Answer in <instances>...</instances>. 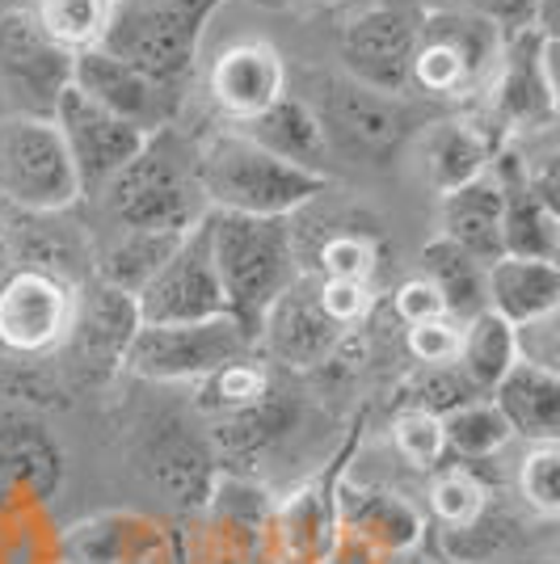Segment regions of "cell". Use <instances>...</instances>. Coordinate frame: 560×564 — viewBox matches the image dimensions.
<instances>
[{
    "label": "cell",
    "instance_id": "1",
    "mask_svg": "<svg viewBox=\"0 0 560 564\" xmlns=\"http://www.w3.org/2000/svg\"><path fill=\"white\" fill-rule=\"evenodd\" d=\"M207 240L211 261L224 286V304L240 329L257 341L261 316L274 307L279 295H287L300 274L295 261V236L291 219H254V215L207 212Z\"/></svg>",
    "mask_w": 560,
    "mask_h": 564
},
{
    "label": "cell",
    "instance_id": "2",
    "mask_svg": "<svg viewBox=\"0 0 560 564\" xmlns=\"http://www.w3.org/2000/svg\"><path fill=\"white\" fill-rule=\"evenodd\" d=\"M329 189V173L287 165L274 152L257 148L236 127L211 135L198 148V194L207 212L291 219Z\"/></svg>",
    "mask_w": 560,
    "mask_h": 564
},
{
    "label": "cell",
    "instance_id": "3",
    "mask_svg": "<svg viewBox=\"0 0 560 564\" xmlns=\"http://www.w3.org/2000/svg\"><path fill=\"white\" fill-rule=\"evenodd\" d=\"M97 203L106 219L127 232H186L207 215L198 194V148L173 127L148 135L131 165L97 194Z\"/></svg>",
    "mask_w": 560,
    "mask_h": 564
},
{
    "label": "cell",
    "instance_id": "4",
    "mask_svg": "<svg viewBox=\"0 0 560 564\" xmlns=\"http://www.w3.org/2000/svg\"><path fill=\"white\" fill-rule=\"evenodd\" d=\"M228 0H118L101 51L186 97L207 22Z\"/></svg>",
    "mask_w": 560,
    "mask_h": 564
},
{
    "label": "cell",
    "instance_id": "5",
    "mask_svg": "<svg viewBox=\"0 0 560 564\" xmlns=\"http://www.w3.org/2000/svg\"><path fill=\"white\" fill-rule=\"evenodd\" d=\"M502 51L506 34L497 25L472 18L464 9L430 4L409 64V89L430 101L464 106L472 97L489 94Z\"/></svg>",
    "mask_w": 560,
    "mask_h": 564
},
{
    "label": "cell",
    "instance_id": "6",
    "mask_svg": "<svg viewBox=\"0 0 560 564\" xmlns=\"http://www.w3.org/2000/svg\"><path fill=\"white\" fill-rule=\"evenodd\" d=\"M80 203V182L60 140V127L43 115L0 118V212L64 215Z\"/></svg>",
    "mask_w": 560,
    "mask_h": 564
},
{
    "label": "cell",
    "instance_id": "7",
    "mask_svg": "<svg viewBox=\"0 0 560 564\" xmlns=\"http://www.w3.org/2000/svg\"><path fill=\"white\" fill-rule=\"evenodd\" d=\"M300 97L312 106V115L321 118L329 148H346L351 156H363L371 165H388L418 131L405 97L367 89L342 72L316 76L312 89Z\"/></svg>",
    "mask_w": 560,
    "mask_h": 564
},
{
    "label": "cell",
    "instance_id": "8",
    "mask_svg": "<svg viewBox=\"0 0 560 564\" xmlns=\"http://www.w3.org/2000/svg\"><path fill=\"white\" fill-rule=\"evenodd\" d=\"M426 9H430L426 0H358L337 30L342 76L379 94H409V64Z\"/></svg>",
    "mask_w": 560,
    "mask_h": 564
},
{
    "label": "cell",
    "instance_id": "9",
    "mask_svg": "<svg viewBox=\"0 0 560 564\" xmlns=\"http://www.w3.org/2000/svg\"><path fill=\"white\" fill-rule=\"evenodd\" d=\"M249 354H257V341L233 316H211L190 325H140L127 346L122 371L148 383H198Z\"/></svg>",
    "mask_w": 560,
    "mask_h": 564
},
{
    "label": "cell",
    "instance_id": "10",
    "mask_svg": "<svg viewBox=\"0 0 560 564\" xmlns=\"http://www.w3.org/2000/svg\"><path fill=\"white\" fill-rule=\"evenodd\" d=\"M557 39L523 30L506 39L489 85V135L497 148L552 131L557 122Z\"/></svg>",
    "mask_w": 560,
    "mask_h": 564
},
{
    "label": "cell",
    "instance_id": "11",
    "mask_svg": "<svg viewBox=\"0 0 560 564\" xmlns=\"http://www.w3.org/2000/svg\"><path fill=\"white\" fill-rule=\"evenodd\" d=\"M80 286L39 265H13L0 279V350L18 358H47L64 350L76 325Z\"/></svg>",
    "mask_w": 560,
    "mask_h": 564
},
{
    "label": "cell",
    "instance_id": "12",
    "mask_svg": "<svg viewBox=\"0 0 560 564\" xmlns=\"http://www.w3.org/2000/svg\"><path fill=\"white\" fill-rule=\"evenodd\" d=\"M72 59L76 55L43 34L30 4L0 9V94L18 115H55L60 97L72 89Z\"/></svg>",
    "mask_w": 560,
    "mask_h": 564
},
{
    "label": "cell",
    "instance_id": "13",
    "mask_svg": "<svg viewBox=\"0 0 560 564\" xmlns=\"http://www.w3.org/2000/svg\"><path fill=\"white\" fill-rule=\"evenodd\" d=\"M136 316H140V325H190V321L228 316L203 219L177 240L169 261L136 295Z\"/></svg>",
    "mask_w": 560,
    "mask_h": 564
},
{
    "label": "cell",
    "instance_id": "14",
    "mask_svg": "<svg viewBox=\"0 0 560 564\" xmlns=\"http://www.w3.org/2000/svg\"><path fill=\"white\" fill-rule=\"evenodd\" d=\"M51 122L60 127V140L68 148V161L76 169V182H80V198H97L148 143L140 127L101 110L80 89H68L60 97Z\"/></svg>",
    "mask_w": 560,
    "mask_h": 564
},
{
    "label": "cell",
    "instance_id": "15",
    "mask_svg": "<svg viewBox=\"0 0 560 564\" xmlns=\"http://www.w3.org/2000/svg\"><path fill=\"white\" fill-rule=\"evenodd\" d=\"M72 89L97 101L101 110H110L115 118L140 127L143 135H157L164 127H173L182 115V94L157 85L152 76H143L140 68L122 64L110 51H80L72 59Z\"/></svg>",
    "mask_w": 560,
    "mask_h": 564
},
{
    "label": "cell",
    "instance_id": "16",
    "mask_svg": "<svg viewBox=\"0 0 560 564\" xmlns=\"http://www.w3.org/2000/svg\"><path fill=\"white\" fill-rule=\"evenodd\" d=\"M68 455L51 425L25 409H0V510L51 501L64 485Z\"/></svg>",
    "mask_w": 560,
    "mask_h": 564
},
{
    "label": "cell",
    "instance_id": "17",
    "mask_svg": "<svg viewBox=\"0 0 560 564\" xmlns=\"http://www.w3.org/2000/svg\"><path fill=\"white\" fill-rule=\"evenodd\" d=\"M207 94L211 106L233 127H240L287 94V59L266 39H236L211 59Z\"/></svg>",
    "mask_w": 560,
    "mask_h": 564
},
{
    "label": "cell",
    "instance_id": "18",
    "mask_svg": "<svg viewBox=\"0 0 560 564\" xmlns=\"http://www.w3.org/2000/svg\"><path fill=\"white\" fill-rule=\"evenodd\" d=\"M337 346H342V329L321 312L316 286L308 279H300L287 295H279L257 325V350L266 354V362H279L291 371L321 367L333 358Z\"/></svg>",
    "mask_w": 560,
    "mask_h": 564
},
{
    "label": "cell",
    "instance_id": "19",
    "mask_svg": "<svg viewBox=\"0 0 560 564\" xmlns=\"http://www.w3.org/2000/svg\"><path fill=\"white\" fill-rule=\"evenodd\" d=\"M136 329H140L136 300L94 282L89 295L76 300V325L64 346L76 350V362L89 379H110L115 371H122V358H127Z\"/></svg>",
    "mask_w": 560,
    "mask_h": 564
},
{
    "label": "cell",
    "instance_id": "20",
    "mask_svg": "<svg viewBox=\"0 0 560 564\" xmlns=\"http://www.w3.org/2000/svg\"><path fill=\"white\" fill-rule=\"evenodd\" d=\"M337 543H358L367 556H405L421 540V514L388 489H346L333 497Z\"/></svg>",
    "mask_w": 560,
    "mask_h": 564
},
{
    "label": "cell",
    "instance_id": "21",
    "mask_svg": "<svg viewBox=\"0 0 560 564\" xmlns=\"http://www.w3.org/2000/svg\"><path fill=\"white\" fill-rule=\"evenodd\" d=\"M493 177L502 189V253L510 258L557 261L560 253V212L548 207L536 189L527 186L514 148H497Z\"/></svg>",
    "mask_w": 560,
    "mask_h": 564
},
{
    "label": "cell",
    "instance_id": "22",
    "mask_svg": "<svg viewBox=\"0 0 560 564\" xmlns=\"http://www.w3.org/2000/svg\"><path fill=\"white\" fill-rule=\"evenodd\" d=\"M148 480L177 510H207L211 494L219 485V459L207 438L186 434V425H161V434L148 438L143 451Z\"/></svg>",
    "mask_w": 560,
    "mask_h": 564
},
{
    "label": "cell",
    "instance_id": "23",
    "mask_svg": "<svg viewBox=\"0 0 560 564\" xmlns=\"http://www.w3.org/2000/svg\"><path fill=\"white\" fill-rule=\"evenodd\" d=\"M493 156H497V140L485 122H472V118H439L418 135L421 177L439 198L485 177Z\"/></svg>",
    "mask_w": 560,
    "mask_h": 564
},
{
    "label": "cell",
    "instance_id": "24",
    "mask_svg": "<svg viewBox=\"0 0 560 564\" xmlns=\"http://www.w3.org/2000/svg\"><path fill=\"white\" fill-rule=\"evenodd\" d=\"M485 304L497 312L502 321L531 325L539 316H552L560 307V270L557 261L536 258H510L502 253L497 261L485 265Z\"/></svg>",
    "mask_w": 560,
    "mask_h": 564
},
{
    "label": "cell",
    "instance_id": "25",
    "mask_svg": "<svg viewBox=\"0 0 560 564\" xmlns=\"http://www.w3.org/2000/svg\"><path fill=\"white\" fill-rule=\"evenodd\" d=\"M493 409L506 417L510 434L527 443H557L560 438V376L548 367L514 362L489 392Z\"/></svg>",
    "mask_w": 560,
    "mask_h": 564
},
{
    "label": "cell",
    "instance_id": "26",
    "mask_svg": "<svg viewBox=\"0 0 560 564\" xmlns=\"http://www.w3.org/2000/svg\"><path fill=\"white\" fill-rule=\"evenodd\" d=\"M236 131L249 135L257 148L274 152L287 165L312 169V173H325V161L329 152H333L325 140L321 118L312 115V106L300 94H282L270 110H261L257 118L240 122Z\"/></svg>",
    "mask_w": 560,
    "mask_h": 564
},
{
    "label": "cell",
    "instance_id": "27",
    "mask_svg": "<svg viewBox=\"0 0 560 564\" xmlns=\"http://www.w3.org/2000/svg\"><path fill=\"white\" fill-rule=\"evenodd\" d=\"M439 236L460 245L481 265L502 258V189H497L493 165L485 177L439 198Z\"/></svg>",
    "mask_w": 560,
    "mask_h": 564
},
{
    "label": "cell",
    "instance_id": "28",
    "mask_svg": "<svg viewBox=\"0 0 560 564\" xmlns=\"http://www.w3.org/2000/svg\"><path fill=\"white\" fill-rule=\"evenodd\" d=\"M186 232H127V228H115V236L94 249V261H89L94 282L136 300Z\"/></svg>",
    "mask_w": 560,
    "mask_h": 564
},
{
    "label": "cell",
    "instance_id": "29",
    "mask_svg": "<svg viewBox=\"0 0 560 564\" xmlns=\"http://www.w3.org/2000/svg\"><path fill=\"white\" fill-rule=\"evenodd\" d=\"M418 274L434 291H439V300H443L446 316L451 321H472V316H481L485 312V265L464 253L460 245H451L443 236H434L426 249H421L418 258Z\"/></svg>",
    "mask_w": 560,
    "mask_h": 564
},
{
    "label": "cell",
    "instance_id": "30",
    "mask_svg": "<svg viewBox=\"0 0 560 564\" xmlns=\"http://www.w3.org/2000/svg\"><path fill=\"white\" fill-rule=\"evenodd\" d=\"M270 527L291 564H329L337 556V514H333V501L316 489L291 497L270 518Z\"/></svg>",
    "mask_w": 560,
    "mask_h": 564
},
{
    "label": "cell",
    "instance_id": "31",
    "mask_svg": "<svg viewBox=\"0 0 560 564\" xmlns=\"http://www.w3.org/2000/svg\"><path fill=\"white\" fill-rule=\"evenodd\" d=\"M514 362H518V337H514L510 321H502L489 307H485L481 316L464 321L455 367H460V376H464L481 397H489L493 388H497V379L506 376Z\"/></svg>",
    "mask_w": 560,
    "mask_h": 564
},
{
    "label": "cell",
    "instance_id": "32",
    "mask_svg": "<svg viewBox=\"0 0 560 564\" xmlns=\"http://www.w3.org/2000/svg\"><path fill=\"white\" fill-rule=\"evenodd\" d=\"M30 13L51 43H60L68 55H80L101 47L106 25L115 18V0H30Z\"/></svg>",
    "mask_w": 560,
    "mask_h": 564
},
{
    "label": "cell",
    "instance_id": "33",
    "mask_svg": "<svg viewBox=\"0 0 560 564\" xmlns=\"http://www.w3.org/2000/svg\"><path fill=\"white\" fill-rule=\"evenodd\" d=\"M443 425V447L446 455H455L460 464H481V459H493L497 451L510 443V425L506 417L493 409L489 397H476L451 409L446 417H439Z\"/></svg>",
    "mask_w": 560,
    "mask_h": 564
},
{
    "label": "cell",
    "instance_id": "34",
    "mask_svg": "<svg viewBox=\"0 0 560 564\" xmlns=\"http://www.w3.org/2000/svg\"><path fill=\"white\" fill-rule=\"evenodd\" d=\"M274 392L266 362L249 354V358H236L228 367H219L215 376L198 379V409L215 413V417H236L245 409H257L261 400Z\"/></svg>",
    "mask_w": 560,
    "mask_h": 564
},
{
    "label": "cell",
    "instance_id": "35",
    "mask_svg": "<svg viewBox=\"0 0 560 564\" xmlns=\"http://www.w3.org/2000/svg\"><path fill=\"white\" fill-rule=\"evenodd\" d=\"M489 510V489L476 480V471L460 464V468L434 471L430 480V514L443 531H455V527H467Z\"/></svg>",
    "mask_w": 560,
    "mask_h": 564
},
{
    "label": "cell",
    "instance_id": "36",
    "mask_svg": "<svg viewBox=\"0 0 560 564\" xmlns=\"http://www.w3.org/2000/svg\"><path fill=\"white\" fill-rule=\"evenodd\" d=\"M518 494L531 514H560V443H527L518 459Z\"/></svg>",
    "mask_w": 560,
    "mask_h": 564
},
{
    "label": "cell",
    "instance_id": "37",
    "mask_svg": "<svg viewBox=\"0 0 560 564\" xmlns=\"http://www.w3.org/2000/svg\"><path fill=\"white\" fill-rule=\"evenodd\" d=\"M481 392L460 376V367H421V376L405 388V409L426 413V417H446L451 409H460L467 400H476Z\"/></svg>",
    "mask_w": 560,
    "mask_h": 564
},
{
    "label": "cell",
    "instance_id": "38",
    "mask_svg": "<svg viewBox=\"0 0 560 564\" xmlns=\"http://www.w3.org/2000/svg\"><path fill=\"white\" fill-rule=\"evenodd\" d=\"M379 265V249L367 232H337L316 249V270L321 279L371 282Z\"/></svg>",
    "mask_w": 560,
    "mask_h": 564
},
{
    "label": "cell",
    "instance_id": "39",
    "mask_svg": "<svg viewBox=\"0 0 560 564\" xmlns=\"http://www.w3.org/2000/svg\"><path fill=\"white\" fill-rule=\"evenodd\" d=\"M514 527L506 514H497L489 501V510L476 518V522H467V527H455V531H443V547L451 552V561L460 564H481V561H493L506 543H510Z\"/></svg>",
    "mask_w": 560,
    "mask_h": 564
},
{
    "label": "cell",
    "instance_id": "40",
    "mask_svg": "<svg viewBox=\"0 0 560 564\" xmlns=\"http://www.w3.org/2000/svg\"><path fill=\"white\" fill-rule=\"evenodd\" d=\"M392 447L405 464H413L421 471H434L443 464V425L439 417H426V413H413V409H400L397 425H392Z\"/></svg>",
    "mask_w": 560,
    "mask_h": 564
},
{
    "label": "cell",
    "instance_id": "41",
    "mask_svg": "<svg viewBox=\"0 0 560 564\" xmlns=\"http://www.w3.org/2000/svg\"><path fill=\"white\" fill-rule=\"evenodd\" d=\"M316 304L337 329L346 333L363 325L375 307V286L371 282H346V279H316Z\"/></svg>",
    "mask_w": 560,
    "mask_h": 564
},
{
    "label": "cell",
    "instance_id": "42",
    "mask_svg": "<svg viewBox=\"0 0 560 564\" xmlns=\"http://www.w3.org/2000/svg\"><path fill=\"white\" fill-rule=\"evenodd\" d=\"M460 321L451 316H434V321H421L405 329V350L418 367H451L455 354H460Z\"/></svg>",
    "mask_w": 560,
    "mask_h": 564
},
{
    "label": "cell",
    "instance_id": "43",
    "mask_svg": "<svg viewBox=\"0 0 560 564\" xmlns=\"http://www.w3.org/2000/svg\"><path fill=\"white\" fill-rule=\"evenodd\" d=\"M115 518H94V522H80L72 527L60 552L68 564H118L122 556V535L115 531Z\"/></svg>",
    "mask_w": 560,
    "mask_h": 564
},
{
    "label": "cell",
    "instance_id": "44",
    "mask_svg": "<svg viewBox=\"0 0 560 564\" xmlns=\"http://www.w3.org/2000/svg\"><path fill=\"white\" fill-rule=\"evenodd\" d=\"M426 4H443V9H464L472 18H485L489 25H497L506 39L536 30L539 0H426Z\"/></svg>",
    "mask_w": 560,
    "mask_h": 564
},
{
    "label": "cell",
    "instance_id": "45",
    "mask_svg": "<svg viewBox=\"0 0 560 564\" xmlns=\"http://www.w3.org/2000/svg\"><path fill=\"white\" fill-rule=\"evenodd\" d=\"M518 362H531V367H548L557 371L560 362V333H557V312L552 316H539L531 325H518Z\"/></svg>",
    "mask_w": 560,
    "mask_h": 564
},
{
    "label": "cell",
    "instance_id": "46",
    "mask_svg": "<svg viewBox=\"0 0 560 564\" xmlns=\"http://www.w3.org/2000/svg\"><path fill=\"white\" fill-rule=\"evenodd\" d=\"M392 312H397V321L405 329H409V325H421V321H434V316H446L439 291L421 279V274L405 279L397 291H392Z\"/></svg>",
    "mask_w": 560,
    "mask_h": 564
},
{
    "label": "cell",
    "instance_id": "47",
    "mask_svg": "<svg viewBox=\"0 0 560 564\" xmlns=\"http://www.w3.org/2000/svg\"><path fill=\"white\" fill-rule=\"evenodd\" d=\"M13 270V236H9V224H4V215H0V279Z\"/></svg>",
    "mask_w": 560,
    "mask_h": 564
},
{
    "label": "cell",
    "instance_id": "48",
    "mask_svg": "<svg viewBox=\"0 0 560 564\" xmlns=\"http://www.w3.org/2000/svg\"><path fill=\"white\" fill-rule=\"evenodd\" d=\"M257 4H270V9H279V4H291V0H257Z\"/></svg>",
    "mask_w": 560,
    "mask_h": 564
},
{
    "label": "cell",
    "instance_id": "49",
    "mask_svg": "<svg viewBox=\"0 0 560 564\" xmlns=\"http://www.w3.org/2000/svg\"><path fill=\"white\" fill-rule=\"evenodd\" d=\"M308 4H342V0H308Z\"/></svg>",
    "mask_w": 560,
    "mask_h": 564
},
{
    "label": "cell",
    "instance_id": "50",
    "mask_svg": "<svg viewBox=\"0 0 560 564\" xmlns=\"http://www.w3.org/2000/svg\"><path fill=\"white\" fill-rule=\"evenodd\" d=\"M329 564H342V561H337V556H333V561H329Z\"/></svg>",
    "mask_w": 560,
    "mask_h": 564
},
{
    "label": "cell",
    "instance_id": "51",
    "mask_svg": "<svg viewBox=\"0 0 560 564\" xmlns=\"http://www.w3.org/2000/svg\"><path fill=\"white\" fill-rule=\"evenodd\" d=\"M115 4H118V0H115Z\"/></svg>",
    "mask_w": 560,
    "mask_h": 564
}]
</instances>
